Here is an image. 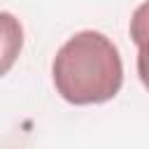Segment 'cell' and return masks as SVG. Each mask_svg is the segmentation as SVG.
Listing matches in <instances>:
<instances>
[{
    "mask_svg": "<svg viewBox=\"0 0 149 149\" xmlns=\"http://www.w3.org/2000/svg\"><path fill=\"white\" fill-rule=\"evenodd\" d=\"M56 93L70 105H100L123 84V63L116 44L98 30L74 33L54 56Z\"/></svg>",
    "mask_w": 149,
    "mask_h": 149,
    "instance_id": "1",
    "label": "cell"
},
{
    "mask_svg": "<svg viewBox=\"0 0 149 149\" xmlns=\"http://www.w3.org/2000/svg\"><path fill=\"white\" fill-rule=\"evenodd\" d=\"M130 40L137 47V74L149 91V0H144L130 16Z\"/></svg>",
    "mask_w": 149,
    "mask_h": 149,
    "instance_id": "2",
    "label": "cell"
},
{
    "mask_svg": "<svg viewBox=\"0 0 149 149\" xmlns=\"http://www.w3.org/2000/svg\"><path fill=\"white\" fill-rule=\"evenodd\" d=\"M2 33H5V40H2V54H5V65L2 70L7 72L14 56L21 51V44H23V33H21V26L14 21V16L9 12H2Z\"/></svg>",
    "mask_w": 149,
    "mask_h": 149,
    "instance_id": "3",
    "label": "cell"
}]
</instances>
